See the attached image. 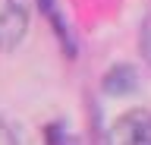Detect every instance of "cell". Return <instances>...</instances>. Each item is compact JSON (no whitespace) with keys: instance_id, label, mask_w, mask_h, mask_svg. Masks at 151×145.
<instances>
[{"instance_id":"6da1fadb","label":"cell","mask_w":151,"mask_h":145,"mask_svg":"<svg viewBox=\"0 0 151 145\" xmlns=\"http://www.w3.org/2000/svg\"><path fill=\"white\" fill-rule=\"evenodd\" d=\"M104 145H151V114L148 110L120 114L107 129Z\"/></svg>"},{"instance_id":"7a4b0ae2","label":"cell","mask_w":151,"mask_h":145,"mask_svg":"<svg viewBox=\"0 0 151 145\" xmlns=\"http://www.w3.org/2000/svg\"><path fill=\"white\" fill-rule=\"evenodd\" d=\"M28 32V10L19 0H0V50H13Z\"/></svg>"},{"instance_id":"3957f363","label":"cell","mask_w":151,"mask_h":145,"mask_svg":"<svg viewBox=\"0 0 151 145\" xmlns=\"http://www.w3.org/2000/svg\"><path fill=\"white\" fill-rule=\"evenodd\" d=\"M139 88V73L132 66H126V63H120V66H113L107 76H104V92L107 95H129V92H135Z\"/></svg>"},{"instance_id":"277c9868","label":"cell","mask_w":151,"mask_h":145,"mask_svg":"<svg viewBox=\"0 0 151 145\" xmlns=\"http://www.w3.org/2000/svg\"><path fill=\"white\" fill-rule=\"evenodd\" d=\"M47 145H73V139L66 136L63 123H54V126H47Z\"/></svg>"},{"instance_id":"5b68a950","label":"cell","mask_w":151,"mask_h":145,"mask_svg":"<svg viewBox=\"0 0 151 145\" xmlns=\"http://www.w3.org/2000/svg\"><path fill=\"white\" fill-rule=\"evenodd\" d=\"M0 145H19V142H16V136H13V129L3 123V117H0Z\"/></svg>"}]
</instances>
